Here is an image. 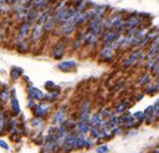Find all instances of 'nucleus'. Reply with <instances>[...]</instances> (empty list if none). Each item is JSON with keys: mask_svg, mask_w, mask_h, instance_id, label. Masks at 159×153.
<instances>
[{"mask_svg": "<svg viewBox=\"0 0 159 153\" xmlns=\"http://www.w3.org/2000/svg\"><path fill=\"white\" fill-rule=\"evenodd\" d=\"M120 34H121V30H117V29L104 30V32L102 33V38H103L102 39V45H103V47L111 46Z\"/></svg>", "mask_w": 159, "mask_h": 153, "instance_id": "1", "label": "nucleus"}, {"mask_svg": "<svg viewBox=\"0 0 159 153\" xmlns=\"http://www.w3.org/2000/svg\"><path fill=\"white\" fill-rule=\"evenodd\" d=\"M145 59V55L143 53V48H139V49L134 50L129 57H127L125 60H124V63H123V66L125 69H128L130 66H132L134 63L139 62L140 60H144Z\"/></svg>", "mask_w": 159, "mask_h": 153, "instance_id": "2", "label": "nucleus"}, {"mask_svg": "<svg viewBox=\"0 0 159 153\" xmlns=\"http://www.w3.org/2000/svg\"><path fill=\"white\" fill-rule=\"evenodd\" d=\"M76 137H78V132H76L75 130L69 132L66 140H65L64 145H62V147H61L62 153H70L71 151H73V150H75Z\"/></svg>", "mask_w": 159, "mask_h": 153, "instance_id": "3", "label": "nucleus"}, {"mask_svg": "<svg viewBox=\"0 0 159 153\" xmlns=\"http://www.w3.org/2000/svg\"><path fill=\"white\" fill-rule=\"evenodd\" d=\"M90 109H92V102L89 100L83 101L79 111L78 121L81 122H90Z\"/></svg>", "mask_w": 159, "mask_h": 153, "instance_id": "4", "label": "nucleus"}, {"mask_svg": "<svg viewBox=\"0 0 159 153\" xmlns=\"http://www.w3.org/2000/svg\"><path fill=\"white\" fill-rule=\"evenodd\" d=\"M51 107H52V106H51V104L48 103V102H43V103L37 104V105L32 108V110H34V113L36 117L44 119V118L50 113Z\"/></svg>", "mask_w": 159, "mask_h": 153, "instance_id": "5", "label": "nucleus"}, {"mask_svg": "<svg viewBox=\"0 0 159 153\" xmlns=\"http://www.w3.org/2000/svg\"><path fill=\"white\" fill-rule=\"evenodd\" d=\"M67 111H68V108L66 106L58 108L53 118V122L55 126H60V125L64 124L65 122L67 121Z\"/></svg>", "mask_w": 159, "mask_h": 153, "instance_id": "6", "label": "nucleus"}, {"mask_svg": "<svg viewBox=\"0 0 159 153\" xmlns=\"http://www.w3.org/2000/svg\"><path fill=\"white\" fill-rule=\"evenodd\" d=\"M67 48V43L66 41H60L54 46L53 50H52V56L54 59L56 60H60L65 55V52H66Z\"/></svg>", "mask_w": 159, "mask_h": 153, "instance_id": "7", "label": "nucleus"}, {"mask_svg": "<svg viewBox=\"0 0 159 153\" xmlns=\"http://www.w3.org/2000/svg\"><path fill=\"white\" fill-rule=\"evenodd\" d=\"M142 22V17L137 15H131L125 19V25H124V30H129L132 29V28L139 27L140 23Z\"/></svg>", "mask_w": 159, "mask_h": 153, "instance_id": "8", "label": "nucleus"}, {"mask_svg": "<svg viewBox=\"0 0 159 153\" xmlns=\"http://www.w3.org/2000/svg\"><path fill=\"white\" fill-rule=\"evenodd\" d=\"M28 94H29V97L36 100V101H44L45 100V96L43 92L40 89H38L37 87H34V86H29L27 88Z\"/></svg>", "mask_w": 159, "mask_h": 153, "instance_id": "9", "label": "nucleus"}, {"mask_svg": "<svg viewBox=\"0 0 159 153\" xmlns=\"http://www.w3.org/2000/svg\"><path fill=\"white\" fill-rule=\"evenodd\" d=\"M131 106V101L130 100H124V101L119 102L117 105L114 108V113H117V115H121L125 111H127Z\"/></svg>", "mask_w": 159, "mask_h": 153, "instance_id": "10", "label": "nucleus"}, {"mask_svg": "<svg viewBox=\"0 0 159 153\" xmlns=\"http://www.w3.org/2000/svg\"><path fill=\"white\" fill-rule=\"evenodd\" d=\"M114 48L112 46H106L101 49L100 52V57L104 60V61H111L114 58V55H115V52H114Z\"/></svg>", "mask_w": 159, "mask_h": 153, "instance_id": "11", "label": "nucleus"}, {"mask_svg": "<svg viewBox=\"0 0 159 153\" xmlns=\"http://www.w3.org/2000/svg\"><path fill=\"white\" fill-rule=\"evenodd\" d=\"M43 27H42V25H40L37 23L36 25H34L32 26V32H31V41L34 42V43H36V42H38L40 39H41L42 34H43Z\"/></svg>", "mask_w": 159, "mask_h": 153, "instance_id": "12", "label": "nucleus"}, {"mask_svg": "<svg viewBox=\"0 0 159 153\" xmlns=\"http://www.w3.org/2000/svg\"><path fill=\"white\" fill-rule=\"evenodd\" d=\"M152 76H153V75H152L151 73H148V72L142 74V75L138 78L137 83H135V87H137V88H142V87H144V86H147L149 83H151Z\"/></svg>", "mask_w": 159, "mask_h": 153, "instance_id": "13", "label": "nucleus"}, {"mask_svg": "<svg viewBox=\"0 0 159 153\" xmlns=\"http://www.w3.org/2000/svg\"><path fill=\"white\" fill-rule=\"evenodd\" d=\"M76 66L75 60H65V61L60 62L57 66V69L60 70L62 72H69L72 69H74Z\"/></svg>", "mask_w": 159, "mask_h": 153, "instance_id": "14", "label": "nucleus"}, {"mask_svg": "<svg viewBox=\"0 0 159 153\" xmlns=\"http://www.w3.org/2000/svg\"><path fill=\"white\" fill-rule=\"evenodd\" d=\"M103 120L104 119L101 116V113H100V111H95L90 116V125H92V127H100Z\"/></svg>", "mask_w": 159, "mask_h": 153, "instance_id": "15", "label": "nucleus"}, {"mask_svg": "<svg viewBox=\"0 0 159 153\" xmlns=\"http://www.w3.org/2000/svg\"><path fill=\"white\" fill-rule=\"evenodd\" d=\"M90 129H92V125H90V122H81L78 121L75 126V131L78 132L79 134H85L87 135L90 132Z\"/></svg>", "mask_w": 159, "mask_h": 153, "instance_id": "16", "label": "nucleus"}, {"mask_svg": "<svg viewBox=\"0 0 159 153\" xmlns=\"http://www.w3.org/2000/svg\"><path fill=\"white\" fill-rule=\"evenodd\" d=\"M51 2V0H30L29 6H31V9L39 11L42 9L46 8L48 6V3Z\"/></svg>", "mask_w": 159, "mask_h": 153, "instance_id": "17", "label": "nucleus"}, {"mask_svg": "<svg viewBox=\"0 0 159 153\" xmlns=\"http://www.w3.org/2000/svg\"><path fill=\"white\" fill-rule=\"evenodd\" d=\"M30 24H31V23L25 22L24 24H23L22 26H20V31H18V36H17L18 41L25 40V38H26L27 34L29 33V31H30Z\"/></svg>", "mask_w": 159, "mask_h": 153, "instance_id": "18", "label": "nucleus"}, {"mask_svg": "<svg viewBox=\"0 0 159 153\" xmlns=\"http://www.w3.org/2000/svg\"><path fill=\"white\" fill-rule=\"evenodd\" d=\"M86 140H87V135L78 133V137H76V141H75V150L85 149Z\"/></svg>", "mask_w": 159, "mask_h": 153, "instance_id": "19", "label": "nucleus"}, {"mask_svg": "<svg viewBox=\"0 0 159 153\" xmlns=\"http://www.w3.org/2000/svg\"><path fill=\"white\" fill-rule=\"evenodd\" d=\"M98 39H99V36L89 31L84 36V43L86 45H93V44H96L98 42Z\"/></svg>", "mask_w": 159, "mask_h": 153, "instance_id": "20", "label": "nucleus"}, {"mask_svg": "<svg viewBox=\"0 0 159 153\" xmlns=\"http://www.w3.org/2000/svg\"><path fill=\"white\" fill-rule=\"evenodd\" d=\"M11 106H12V110L14 113V115L17 116L20 113V103H18V100L17 97L15 96V94H13L11 96Z\"/></svg>", "mask_w": 159, "mask_h": 153, "instance_id": "21", "label": "nucleus"}, {"mask_svg": "<svg viewBox=\"0 0 159 153\" xmlns=\"http://www.w3.org/2000/svg\"><path fill=\"white\" fill-rule=\"evenodd\" d=\"M157 92H159V83L156 82V83H154V85L147 86L144 93L149 94V96H155V93H157Z\"/></svg>", "mask_w": 159, "mask_h": 153, "instance_id": "22", "label": "nucleus"}, {"mask_svg": "<svg viewBox=\"0 0 159 153\" xmlns=\"http://www.w3.org/2000/svg\"><path fill=\"white\" fill-rule=\"evenodd\" d=\"M100 129H101V127H100ZM101 132H102V138H103L104 141L110 140V139H112L114 137L111 127H103V129H101Z\"/></svg>", "mask_w": 159, "mask_h": 153, "instance_id": "23", "label": "nucleus"}, {"mask_svg": "<svg viewBox=\"0 0 159 153\" xmlns=\"http://www.w3.org/2000/svg\"><path fill=\"white\" fill-rule=\"evenodd\" d=\"M59 94H60L59 90H57V91H56V89H55V90H53V91H51L48 94H46L45 100H44V101L48 102V103H52V102L57 100V97L59 96Z\"/></svg>", "mask_w": 159, "mask_h": 153, "instance_id": "24", "label": "nucleus"}, {"mask_svg": "<svg viewBox=\"0 0 159 153\" xmlns=\"http://www.w3.org/2000/svg\"><path fill=\"white\" fill-rule=\"evenodd\" d=\"M55 19H54V16H51V17H48V19L46 20L45 23L43 24V30L44 31H46V32H48V31H51V30L54 28V25H55Z\"/></svg>", "mask_w": 159, "mask_h": 153, "instance_id": "25", "label": "nucleus"}, {"mask_svg": "<svg viewBox=\"0 0 159 153\" xmlns=\"http://www.w3.org/2000/svg\"><path fill=\"white\" fill-rule=\"evenodd\" d=\"M89 134H90V137H93V139H96V140L102 138V132H101V129H100V127H92Z\"/></svg>", "mask_w": 159, "mask_h": 153, "instance_id": "26", "label": "nucleus"}, {"mask_svg": "<svg viewBox=\"0 0 159 153\" xmlns=\"http://www.w3.org/2000/svg\"><path fill=\"white\" fill-rule=\"evenodd\" d=\"M132 115H133V117H134L135 119L140 122V123L145 122L146 116H145V113H144V110H138V111H135V113H133Z\"/></svg>", "mask_w": 159, "mask_h": 153, "instance_id": "27", "label": "nucleus"}, {"mask_svg": "<svg viewBox=\"0 0 159 153\" xmlns=\"http://www.w3.org/2000/svg\"><path fill=\"white\" fill-rule=\"evenodd\" d=\"M23 74V70L20 68H16V66H13L12 70H11V76H12L13 79H17L20 78V76Z\"/></svg>", "mask_w": 159, "mask_h": 153, "instance_id": "28", "label": "nucleus"}, {"mask_svg": "<svg viewBox=\"0 0 159 153\" xmlns=\"http://www.w3.org/2000/svg\"><path fill=\"white\" fill-rule=\"evenodd\" d=\"M114 111H112V109L110 107H103L101 110H100V113L103 117V119H109L112 115H113Z\"/></svg>", "mask_w": 159, "mask_h": 153, "instance_id": "29", "label": "nucleus"}, {"mask_svg": "<svg viewBox=\"0 0 159 153\" xmlns=\"http://www.w3.org/2000/svg\"><path fill=\"white\" fill-rule=\"evenodd\" d=\"M7 122H8V118L4 116L3 113H0V134H2L4 127L7 126Z\"/></svg>", "mask_w": 159, "mask_h": 153, "instance_id": "30", "label": "nucleus"}, {"mask_svg": "<svg viewBox=\"0 0 159 153\" xmlns=\"http://www.w3.org/2000/svg\"><path fill=\"white\" fill-rule=\"evenodd\" d=\"M145 70L146 71H152L154 69V66H155V64L157 63V58H153V59L145 60Z\"/></svg>", "mask_w": 159, "mask_h": 153, "instance_id": "31", "label": "nucleus"}, {"mask_svg": "<svg viewBox=\"0 0 159 153\" xmlns=\"http://www.w3.org/2000/svg\"><path fill=\"white\" fill-rule=\"evenodd\" d=\"M28 48H29V46H28V43H26V42H25L24 40L18 42L17 49L20 50V53H27L28 52Z\"/></svg>", "mask_w": 159, "mask_h": 153, "instance_id": "32", "label": "nucleus"}, {"mask_svg": "<svg viewBox=\"0 0 159 153\" xmlns=\"http://www.w3.org/2000/svg\"><path fill=\"white\" fill-rule=\"evenodd\" d=\"M31 124H32V126H34V129H40V127H42V126H43V124H44L43 119L36 117L34 119L31 120Z\"/></svg>", "mask_w": 159, "mask_h": 153, "instance_id": "33", "label": "nucleus"}, {"mask_svg": "<svg viewBox=\"0 0 159 153\" xmlns=\"http://www.w3.org/2000/svg\"><path fill=\"white\" fill-rule=\"evenodd\" d=\"M9 97H10V90L9 89H3L1 92H0V100L2 102H8Z\"/></svg>", "mask_w": 159, "mask_h": 153, "instance_id": "34", "label": "nucleus"}, {"mask_svg": "<svg viewBox=\"0 0 159 153\" xmlns=\"http://www.w3.org/2000/svg\"><path fill=\"white\" fill-rule=\"evenodd\" d=\"M112 132H113V135H114V137H115V136L123 135V134L125 133V129H124L121 125H117V126L112 129Z\"/></svg>", "mask_w": 159, "mask_h": 153, "instance_id": "35", "label": "nucleus"}, {"mask_svg": "<svg viewBox=\"0 0 159 153\" xmlns=\"http://www.w3.org/2000/svg\"><path fill=\"white\" fill-rule=\"evenodd\" d=\"M109 152H110V148L106 143L99 145V147L96 148V153H109Z\"/></svg>", "mask_w": 159, "mask_h": 153, "instance_id": "36", "label": "nucleus"}, {"mask_svg": "<svg viewBox=\"0 0 159 153\" xmlns=\"http://www.w3.org/2000/svg\"><path fill=\"white\" fill-rule=\"evenodd\" d=\"M96 145V139H93V137H87V140H86V146H85V149L89 150L92 148L95 147Z\"/></svg>", "mask_w": 159, "mask_h": 153, "instance_id": "37", "label": "nucleus"}, {"mask_svg": "<svg viewBox=\"0 0 159 153\" xmlns=\"http://www.w3.org/2000/svg\"><path fill=\"white\" fill-rule=\"evenodd\" d=\"M144 113H145L146 118H149L152 116H154V106L151 105V106H147V107L144 109Z\"/></svg>", "mask_w": 159, "mask_h": 153, "instance_id": "38", "label": "nucleus"}, {"mask_svg": "<svg viewBox=\"0 0 159 153\" xmlns=\"http://www.w3.org/2000/svg\"><path fill=\"white\" fill-rule=\"evenodd\" d=\"M44 87H45V89H48L50 92L56 89V85L53 82H51V80H48V82H46L44 83Z\"/></svg>", "mask_w": 159, "mask_h": 153, "instance_id": "39", "label": "nucleus"}, {"mask_svg": "<svg viewBox=\"0 0 159 153\" xmlns=\"http://www.w3.org/2000/svg\"><path fill=\"white\" fill-rule=\"evenodd\" d=\"M83 41H84V36H79V38L75 40V42H74V44H73V48H74V49H78V48L81 47Z\"/></svg>", "mask_w": 159, "mask_h": 153, "instance_id": "40", "label": "nucleus"}, {"mask_svg": "<svg viewBox=\"0 0 159 153\" xmlns=\"http://www.w3.org/2000/svg\"><path fill=\"white\" fill-rule=\"evenodd\" d=\"M153 106H154V116H155L156 120L159 121V101L156 102Z\"/></svg>", "mask_w": 159, "mask_h": 153, "instance_id": "41", "label": "nucleus"}, {"mask_svg": "<svg viewBox=\"0 0 159 153\" xmlns=\"http://www.w3.org/2000/svg\"><path fill=\"white\" fill-rule=\"evenodd\" d=\"M0 148H2V149H4V150L10 149V147H9V145L7 143V141L2 140V139H0Z\"/></svg>", "mask_w": 159, "mask_h": 153, "instance_id": "42", "label": "nucleus"}, {"mask_svg": "<svg viewBox=\"0 0 159 153\" xmlns=\"http://www.w3.org/2000/svg\"><path fill=\"white\" fill-rule=\"evenodd\" d=\"M138 134V132L135 131V130H130V131H128V133L126 134V136L127 137H131V136H134V135H137Z\"/></svg>", "mask_w": 159, "mask_h": 153, "instance_id": "43", "label": "nucleus"}, {"mask_svg": "<svg viewBox=\"0 0 159 153\" xmlns=\"http://www.w3.org/2000/svg\"><path fill=\"white\" fill-rule=\"evenodd\" d=\"M4 1H6L7 3H14V2H16V0H4Z\"/></svg>", "mask_w": 159, "mask_h": 153, "instance_id": "44", "label": "nucleus"}, {"mask_svg": "<svg viewBox=\"0 0 159 153\" xmlns=\"http://www.w3.org/2000/svg\"><path fill=\"white\" fill-rule=\"evenodd\" d=\"M158 147H159V142H158Z\"/></svg>", "mask_w": 159, "mask_h": 153, "instance_id": "45", "label": "nucleus"}, {"mask_svg": "<svg viewBox=\"0 0 159 153\" xmlns=\"http://www.w3.org/2000/svg\"><path fill=\"white\" fill-rule=\"evenodd\" d=\"M149 153H152V152H149Z\"/></svg>", "mask_w": 159, "mask_h": 153, "instance_id": "46", "label": "nucleus"}]
</instances>
